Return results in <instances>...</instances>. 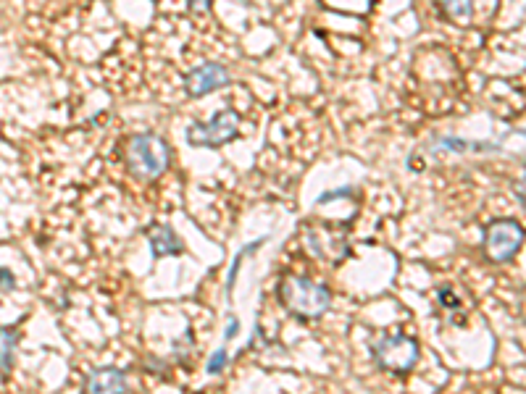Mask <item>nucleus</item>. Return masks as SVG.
Here are the masks:
<instances>
[{"label":"nucleus","instance_id":"obj_1","mask_svg":"<svg viewBox=\"0 0 526 394\" xmlns=\"http://www.w3.org/2000/svg\"><path fill=\"white\" fill-rule=\"evenodd\" d=\"M279 305L298 321H319L332 308V289L308 274H285L277 284Z\"/></svg>","mask_w":526,"mask_h":394},{"label":"nucleus","instance_id":"obj_2","mask_svg":"<svg viewBox=\"0 0 526 394\" xmlns=\"http://www.w3.org/2000/svg\"><path fill=\"white\" fill-rule=\"evenodd\" d=\"M121 158L127 166L129 176L137 182H156L169 171L171 148L169 142L156 132H137L127 137Z\"/></svg>","mask_w":526,"mask_h":394},{"label":"nucleus","instance_id":"obj_3","mask_svg":"<svg viewBox=\"0 0 526 394\" xmlns=\"http://www.w3.org/2000/svg\"><path fill=\"white\" fill-rule=\"evenodd\" d=\"M369 350L374 366L392 376H408L421 360L419 339L411 334H382L371 342Z\"/></svg>","mask_w":526,"mask_h":394},{"label":"nucleus","instance_id":"obj_4","mask_svg":"<svg viewBox=\"0 0 526 394\" xmlns=\"http://www.w3.org/2000/svg\"><path fill=\"white\" fill-rule=\"evenodd\" d=\"M240 134V113L235 108H221L208 121H192L187 127V142L192 148H221L237 140Z\"/></svg>","mask_w":526,"mask_h":394},{"label":"nucleus","instance_id":"obj_5","mask_svg":"<svg viewBox=\"0 0 526 394\" xmlns=\"http://www.w3.org/2000/svg\"><path fill=\"white\" fill-rule=\"evenodd\" d=\"M526 240L524 226L513 219H495L484 226L482 250L490 263H511Z\"/></svg>","mask_w":526,"mask_h":394},{"label":"nucleus","instance_id":"obj_6","mask_svg":"<svg viewBox=\"0 0 526 394\" xmlns=\"http://www.w3.org/2000/svg\"><path fill=\"white\" fill-rule=\"evenodd\" d=\"M303 240H306L308 250H311L316 258L332 263V266H340V263L350 255L348 226H332V224L308 226L306 234H303Z\"/></svg>","mask_w":526,"mask_h":394},{"label":"nucleus","instance_id":"obj_7","mask_svg":"<svg viewBox=\"0 0 526 394\" xmlns=\"http://www.w3.org/2000/svg\"><path fill=\"white\" fill-rule=\"evenodd\" d=\"M229 85H232V74L227 66L216 64V61H206L185 74V95L190 100L206 98L211 92H219Z\"/></svg>","mask_w":526,"mask_h":394},{"label":"nucleus","instance_id":"obj_8","mask_svg":"<svg viewBox=\"0 0 526 394\" xmlns=\"http://www.w3.org/2000/svg\"><path fill=\"white\" fill-rule=\"evenodd\" d=\"M145 240L150 245V253L153 258H177V255L185 253V242L177 234V229L164 221H153V224L145 226Z\"/></svg>","mask_w":526,"mask_h":394},{"label":"nucleus","instance_id":"obj_9","mask_svg":"<svg viewBox=\"0 0 526 394\" xmlns=\"http://www.w3.org/2000/svg\"><path fill=\"white\" fill-rule=\"evenodd\" d=\"M82 392L93 394H111V392H129V376L127 371L114 366H103L87 371L85 381H82Z\"/></svg>","mask_w":526,"mask_h":394},{"label":"nucleus","instance_id":"obj_10","mask_svg":"<svg viewBox=\"0 0 526 394\" xmlns=\"http://www.w3.org/2000/svg\"><path fill=\"white\" fill-rule=\"evenodd\" d=\"M434 6L453 24H469L474 19V0H434Z\"/></svg>","mask_w":526,"mask_h":394},{"label":"nucleus","instance_id":"obj_11","mask_svg":"<svg viewBox=\"0 0 526 394\" xmlns=\"http://www.w3.org/2000/svg\"><path fill=\"white\" fill-rule=\"evenodd\" d=\"M16 347H19V331L0 329V376L6 379L14 371Z\"/></svg>","mask_w":526,"mask_h":394},{"label":"nucleus","instance_id":"obj_12","mask_svg":"<svg viewBox=\"0 0 526 394\" xmlns=\"http://www.w3.org/2000/svg\"><path fill=\"white\" fill-rule=\"evenodd\" d=\"M266 242V237L263 240H256V242H250V245H245L240 250V253L235 255V261H232V268H229V274H227V297L232 300V292H235V282H237V274H240V268H242V261L248 258V255H253L258 250V247Z\"/></svg>","mask_w":526,"mask_h":394},{"label":"nucleus","instance_id":"obj_13","mask_svg":"<svg viewBox=\"0 0 526 394\" xmlns=\"http://www.w3.org/2000/svg\"><path fill=\"white\" fill-rule=\"evenodd\" d=\"M227 363H229V350H227V342H224L219 350L211 352V358H208L206 363V371L211 373V376H219V373L227 368Z\"/></svg>","mask_w":526,"mask_h":394},{"label":"nucleus","instance_id":"obj_14","mask_svg":"<svg viewBox=\"0 0 526 394\" xmlns=\"http://www.w3.org/2000/svg\"><path fill=\"white\" fill-rule=\"evenodd\" d=\"M437 303H440L442 310H461V300L455 297V292L450 287H440L437 289Z\"/></svg>","mask_w":526,"mask_h":394},{"label":"nucleus","instance_id":"obj_15","mask_svg":"<svg viewBox=\"0 0 526 394\" xmlns=\"http://www.w3.org/2000/svg\"><path fill=\"white\" fill-rule=\"evenodd\" d=\"M477 150V145H466L461 140H437L434 145H429V150H445V153H466V150Z\"/></svg>","mask_w":526,"mask_h":394},{"label":"nucleus","instance_id":"obj_16","mask_svg":"<svg viewBox=\"0 0 526 394\" xmlns=\"http://www.w3.org/2000/svg\"><path fill=\"white\" fill-rule=\"evenodd\" d=\"M187 11L190 14H211V8H214V0H185Z\"/></svg>","mask_w":526,"mask_h":394},{"label":"nucleus","instance_id":"obj_17","mask_svg":"<svg viewBox=\"0 0 526 394\" xmlns=\"http://www.w3.org/2000/svg\"><path fill=\"white\" fill-rule=\"evenodd\" d=\"M16 287V279L14 274L8 271V268L0 266V292H11V289Z\"/></svg>","mask_w":526,"mask_h":394},{"label":"nucleus","instance_id":"obj_18","mask_svg":"<svg viewBox=\"0 0 526 394\" xmlns=\"http://www.w3.org/2000/svg\"><path fill=\"white\" fill-rule=\"evenodd\" d=\"M348 195H353V190H350V187H340V190L324 192V195L319 197V203H321V205H324V203H332V200H337V197H348Z\"/></svg>","mask_w":526,"mask_h":394},{"label":"nucleus","instance_id":"obj_19","mask_svg":"<svg viewBox=\"0 0 526 394\" xmlns=\"http://www.w3.org/2000/svg\"><path fill=\"white\" fill-rule=\"evenodd\" d=\"M237 331H240V321H237V316H229L227 331H224V342H229V339H235Z\"/></svg>","mask_w":526,"mask_h":394},{"label":"nucleus","instance_id":"obj_20","mask_svg":"<svg viewBox=\"0 0 526 394\" xmlns=\"http://www.w3.org/2000/svg\"><path fill=\"white\" fill-rule=\"evenodd\" d=\"M513 192H516V197H519L521 205H524V208H526V176H524V179H519V182H516Z\"/></svg>","mask_w":526,"mask_h":394}]
</instances>
